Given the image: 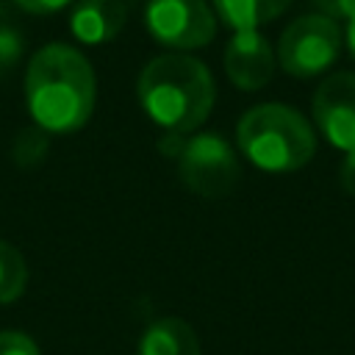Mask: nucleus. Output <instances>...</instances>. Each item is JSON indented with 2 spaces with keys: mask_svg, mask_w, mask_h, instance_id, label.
Returning a JSON list of instances; mask_svg holds the SVG:
<instances>
[{
  "mask_svg": "<svg viewBox=\"0 0 355 355\" xmlns=\"http://www.w3.org/2000/svg\"><path fill=\"white\" fill-rule=\"evenodd\" d=\"M25 97L28 111L42 130H80L94 111V69L80 50L61 42L44 44L28 61Z\"/></svg>",
  "mask_w": 355,
  "mask_h": 355,
  "instance_id": "obj_1",
  "label": "nucleus"
},
{
  "mask_svg": "<svg viewBox=\"0 0 355 355\" xmlns=\"http://www.w3.org/2000/svg\"><path fill=\"white\" fill-rule=\"evenodd\" d=\"M136 94L155 125L169 133L189 136L208 119L216 100V83L200 58L164 53L144 64Z\"/></svg>",
  "mask_w": 355,
  "mask_h": 355,
  "instance_id": "obj_2",
  "label": "nucleus"
},
{
  "mask_svg": "<svg viewBox=\"0 0 355 355\" xmlns=\"http://www.w3.org/2000/svg\"><path fill=\"white\" fill-rule=\"evenodd\" d=\"M236 144L263 172H297L313 158L316 133L300 111L283 103H261L239 119Z\"/></svg>",
  "mask_w": 355,
  "mask_h": 355,
  "instance_id": "obj_3",
  "label": "nucleus"
},
{
  "mask_svg": "<svg viewBox=\"0 0 355 355\" xmlns=\"http://www.w3.org/2000/svg\"><path fill=\"white\" fill-rule=\"evenodd\" d=\"M161 153L175 158L183 186L200 197H225L239 183V158L233 147L216 133H166L161 139Z\"/></svg>",
  "mask_w": 355,
  "mask_h": 355,
  "instance_id": "obj_4",
  "label": "nucleus"
},
{
  "mask_svg": "<svg viewBox=\"0 0 355 355\" xmlns=\"http://www.w3.org/2000/svg\"><path fill=\"white\" fill-rule=\"evenodd\" d=\"M341 50V28L338 22L322 14L297 17L277 42V64L291 78H316L322 75Z\"/></svg>",
  "mask_w": 355,
  "mask_h": 355,
  "instance_id": "obj_5",
  "label": "nucleus"
},
{
  "mask_svg": "<svg viewBox=\"0 0 355 355\" xmlns=\"http://www.w3.org/2000/svg\"><path fill=\"white\" fill-rule=\"evenodd\" d=\"M144 22L155 42L178 53L205 47L216 36V17L205 0H150Z\"/></svg>",
  "mask_w": 355,
  "mask_h": 355,
  "instance_id": "obj_6",
  "label": "nucleus"
},
{
  "mask_svg": "<svg viewBox=\"0 0 355 355\" xmlns=\"http://www.w3.org/2000/svg\"><path fill=\"white\" fill-rule=\"evenodd\" d=\"M313 122L333 147L355 150V72L327 75L316 86Z\"/></svg>",
  "mask_w": 355,
  "mask_h": 355,
  "instance_id": "obj_7",
  "label": "nucleus"
},
{
  "mask_svg": "<svg viewBox=\"0 0 355 355\" xmlns=\"http://www.w3.org/2000/svg\"><path fill=\"white\" fill-rule=\"evenodd\" d=\"M277 55L258 31H236L225 44V75L244 92L263 89L275 75Z\"/></svg>",
  "mask_w": 355,
  "mask_h": 355,
  "instance_id": "obj_8",
  "label": "nucleus"
},
{
  "mask_svg": "<svg viewBox=\"0 0 355 355\" xmlns=\"http://www.w3.org/2000/svg\"><path fill=\"white\" fill-rule=\"evenodd\" d=\"M128 19L119 0H80L69 14V31L86 44H105L116 39Z\"/></svg>",
  "mask_w": 355,
  "mask_h": 355,
  "instance_id": "obj_9",
  "label": "nucleus"
},
{
  "mask_svg": "<svg viewBox=\"0 0 355 355\" xmlns=\"http://www.w3.org/2000/svg\"><path fill=\"white\" fill-rule=\"evenodd\" d=\"M136 355H200V338L186 319L161 316L141 333Z\"/></svg>",
  "mask_w": 355,
  "mask_h": 355,
  "instance_id": "obj_10",
  "label": "nucleus"
},
{
  "mask_svg": "<svg viewBox=\"0 0 355 355\" xmlns=\"http://www.w3.org/2000/svg\"><path fill=\"white\" fill-rule=\"evenodd\" d=\"M288 6L291 0H214V11L233 31H258L277 19Z\"/></svg>",
  "mask_w": 355,
  "mask_h": 355,
  "instance_id": "obj_11",
  "label": "nucleus"
},
{
  "mask_svg": "<svg viewBox=\"0 0 355 355\" xmlns=\"http://www.w3.org/2000/svg\"><path fill=\"white\" fill-rule=\"evenodd\" d=\"M25 286H28V266L22 252L0 239V305L19 300Z\"/></svg>",
  "mask_w": 355,
  "mask_h": 355,
  "instance_id": "obj_12",
  "label": "nucleus"
},
{
  "mask_svg": "<svg viewBox=\"0 0 355 355\" xmlns=\"http://www.w3.org/2000/svg\"><path fill=\"white\" fill-rule=\"evenodd\" d=\"M47 155V136L39 130H22L14 144V161L19 166H36Z\"/></svg>",
  "mask_w": 355,
  "mask_h": 355,
  "instance_id": "obj_13",
  "label": "nucleus"
},
{
  "mask_svg": "<svg viewBox=\"0 0 355 355\" xmlns=\"http://www.w3.org/2000/svg\"><path fill=\"white\" fill-rule=\"evenodd\" d=\"M0 355H42L36 341L19 330H0Z\"/></svg>",
  "mask_w": 355,
  "mask_h": 355,
  "instance_id": "obj_14",
  "label": "nucleus"
},
{
  "mask_svg": "<svg viewBox=\"0 0 355 355\" xmlns=\"http://www.w3.org/2000/svg\"><path fill=\"white\" fill-rule=\"evenodd\" d=\"M22 47H25V42L19 39V33L14 28L0 25V67H11L19 58Z\"/></svg>",
  "mask_w": 355,
  "mask_h": 355,
  "instance_id": "obj_15",
  "label": "nucleus"
},
{
  "mask_svg": "<svg viewBox=\"0 0 355 355\" xmlns=\"http://www.w3.org/2000/svg\"><path fill=\"white\" fill-rule=\"evenodd\" d=\"M316 14L338 22V19H352L355 17V0H311Z\"/></svg>",
  "mask_w": 355,
  "mask_h": 355,
  "instance_id": "obj_16",
  "label": "nucleus"
},
{
  "mask_svg": "<svg viewBox=\"0 0 355 355\" xmlns=\"http://www.w3.org/2000/svg\"><path fill=\"white\" fill-rule=\"evenodd\" d=\"M14 3L28 14H55V11L67 8L72 0H14Z\"/></svg>",
  "mask_w": 355,
  "mask_h": 355,
  "instance_id": "obj_17",
  "label": "nucleus"
},
{
  "mask_svg": "<svg viewBox=\"0 0 355 355\" xmlns=\"http://www.w3.org/2000/svg\"><path fill=\"white\" fill-rule=\"evenodd\" d=\"M338 178H341L344 191L355 197V150H352V153H347V158H344V164H341Z\"/></svg>",
  "mask_w": 355,
  "mask_h": 355,
  "instance_id": "obj_18",
  "label": "nucleus"
},
{
  "mask_svg": "<svg viewBox=\"0 0 355 355\" xmlns=\"http://www.w3.org/2000/svg\"><path fill=\"white\" fill-rule=\"evenodd\" d=\"M347 47H349V55L355 58V17L349 19V28H347Z\"/></svg>",
  "mask_w": 355,
  "mask_h": 355,
  "instance_id": "obj_19",
  "label": "nucleus"
}]
</instances>
